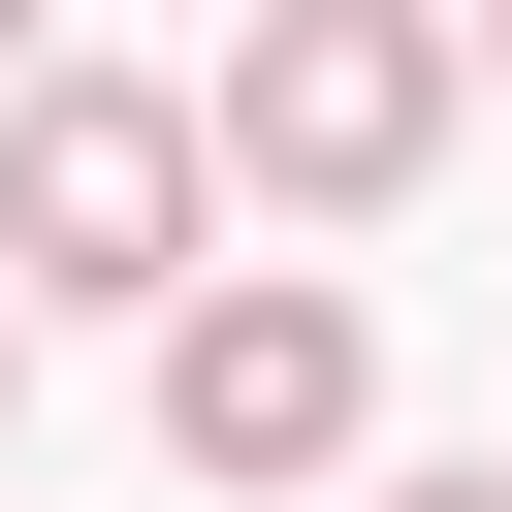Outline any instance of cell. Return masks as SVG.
<instances>
[{
	"label": "cell",
	"instance_id": "obj_5",
	"mask_svg": "<svg viewBox=\"0 0 512 512\" xmlns=\"http://www.w3.org/2000/svg\"><path fill=\"white\" fill-rule=\"evenodd\" d=\"M32 64H64V32H32V0H0V96H32Z\"/></svg>",
	"mask_w": 512,
	"mask_h": 512
},
{
	"label": "cell",
	"instance_id": "obj_6",
	"mask_svg": "<svg viewBox=\"0 0 512 512\" xmlns=\"http://www.w3.org/2000/svg\"><path fill=\"white\" fill-rule=\"evenodd\" d=\"M448 32H480V96H512V0H448Z\"/></svg>",
	"mask_w": 512,
	"mask_h": 512
},
{
	"label": "cell",
	"instance_id": "obj_4",
	"mask_svg": "<svg viewBox=\"0 0 512 512\" xmlns=\"http://www.w3.org/2000/svg\"><path fill=\"white\" fill-rule=\"evenodd\" d=\"M352 512H512V448H448V480H352Z\"/></svg>",
	"mask_w": 512,
	"mask_h": 512
},
{
	"label": "cell",
	"instance_id": "obj_1",
	"mask_svg": "<svg viewBox=\"0 0 512 512\" xmlns=\"http://www.w3.org/2000/svg\"><path fill=\"white\" fill-rule=\"evenodd\" d=\"M192 128H224L256 224H384V192L480 128V32H448V0H256V32L192 64Z\"/></svg>",
	"mask_w": 512,
	"mask_h": 512
},
{
	"label": "cell",
	"instance_id": "obj_3",
	"mask_svg": "<svg viewBox=\"0 0 512 512\" xmlns=\"http://www.w3.org/2000/svg\"><path fill=\"white\" fill-rule=\"evenodd\" d=\"M352 416H384V320H352L320 256L160 320V448H192V480H352Z\"/></svg>",
	"mask_w": 512,
	"mask_h": 512
},
{
	"label": "cell",
	"instance_id": "obj_2",
	"mask_svg": "<svg viewBox=\"0 0 512 512\" xmlns=\"http://www.w3.org/2000/svg\"><path fill=\"white\" fill-rule=\"evenodd\" d=\"M0 288H224V128L192 96H128V64H32L0 96Z\"/></svg>",
	"mask_w": 512,
	"mask_h": 512
},
{
	"label": "cell",
	"instance_id": "obj_7",
	"mask_svg": "<svg viewBox=\"0 0 512 512\" xmlns=\"http://www.w3.org/2000/svg\"><path fill=\"white\" fill-rule=\"evenodd\" d=\"M0 384H32V288H0Z\"/></svg>",
	"mask_w": 512,
	"mask_h": 512
}]
</instances>
